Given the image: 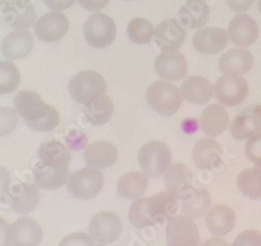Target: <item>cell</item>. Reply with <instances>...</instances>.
I'll use <instances>...</instances> for the list:
<instances>
[{
	"label": "cell",
	"mask_w": 261,
	"mask_h": 246,
	"mask_svg": "<svg viewBox=\"0 0 261 246\" xmlns=\"http://www.w3.org/2000/svg\"><path fill=\"white\" fill-rule=\"evenodd\" d=\"M38 159L45 163L69 165L71 155L69 149L59 141L43 142L38 149Z\"/></svg>",
	"instance_id": "obj_33"
},
{
	"label": "cell",
	"mask_w": 261,
	"mask_h": 246,
	"mask_svg": "<svg viewBox=\"0 0 261 246\" xmlns=\"http://www.w3.org/2000/svg\"><path fill=\"white\" fill-rule=\"evenodd\" d=\"M65 139H66L69 149L72 150H80L84 148L87 145V141H88L87 136L81 130H71Z\"/></svg>",
	"instance_id": "obj_42"
},
{
	"label": "cell",
	"mask_w": 261,
	"mask_h": 246,
	"mask_svg": "<svg viewBox=\"0 0 261 246\" xmlns=\"http://www.w3.org/2000/svg\"><path fill=\"white\" fill-rule=\"evenodd\" d=\"M255 168H257V169H258V170L261 172V161L255 164Z\"/></svg>",
	"instance_id": "obj_49"
},
{
	"label": "cell",
	"mask_w": 261,
	"mask_h": 246,
	"mask_svg": "<svg viewBox=\"0 0 261 246\" xmlns=\"http://www.w3.org/2000/svg\"><path fill=\"white\" fill-rule=\"evenodd\" d=\"M35 185L44 190H57L67 183L69 171L67 165L50 164L38 161L33 168Z\"/></svg>",
	"instance_id": "obj_11"
},
{
	"label": "cell",
	"mask_w": 261,
	"mask_h": 246,
	"mask_svg": "<svg viewBox=\"0 0 261 246\" xmlns=\"http://www.w3.org/2000/svg\"><path fill=\"white\" fill-rule=\"evenodd\" d=\"M232 137L237 141H244L261 133V103L244 108L230 125Z\"/></svg>",
	"instance_id": "obj_10"
},
{
	"label": "cell",
	"mask_w": 261,
	"mask_h": 246,
	"mask_svg": "<svg viewBox=\"0 0 261 246\" xmlns=\"http://www.w3.org/2000/svg\"><path fill=\"white\" fill-rule=\"evenodd\" d=\"M237 187L250 199H261V172L255 167L243 170L237 177Z\"/></svg>",
	"instance_id": "obj_34"
},
{
	"label": "cell",
	"mask_w": 261,
	"mask_h": 246,
	"mask_svg": "<svg viewBox=\"0 0 261 246\" xmlns=\"http://www.w3.org/2000/svg\"><path fill=\"white\" fill-rule=\"evenodd\" d=\"M257 6H258V10H259V12H260V14H261V0H258V2H257Z\"/></svg>",
	"instance_id": "obj_50"
},
{
	"label": "cell",
	"mask_w": 261,
	"mask_h": 246,
	"mask_svg": "<svg viewBox=\"0 0 261 246\" xmlns=\"http://www.w3.org/2000/svg\"><path fill=\"white\" fill-rule=\"evenodd\" d=\"M254 58L251 51L245 48H232L225 52L220 62V70L224 75L242 76L253 67Z\"/></svg>",
	"instance_id": "obj_22"
},
{
	"label": "cell",
	"mask_w": 261,
	"mask_h": 246,
	"mask_svg": "<svg viewBox=\"0 0 261 246\" xmlns=\"http://www.w3.org/2000/svg\"><path fill=\"white\" fill-rule=\"evenodd\" d=\"M154 39L162 51L179 50L185 42L186 31L177 19H167L156 26Z\"/></svg>",
	"instance_id": "obj_15"
},
{
	"label": "cell",
	"mask_w": 261,
	"mask_h": 246,
	"mask_svg": "<svg viewBox=\"0 0 261 246\" xmlns=\"http://www.w3.org/2000/svg\"><path fill=\"white\" fill-rule=\"evenodd\" d=\"M236 217L234 211L226 206L220 205L212 208L206 215V226L215 237L227 236L235 227Z\"/></svg>",
	"instance_id": "obj_27"
},
{
	"label": "cell",
	"mask_w": 261,
	"mask_h": 246,
	"mask_svg": "<svg viewBox=\"0 0 261 246\" xmlns=\"http://www.w3.org/2000/svg\"><path fill=\"white\" fill-rule=\"evenodd\" d=\"M126 33L128 39L133 43L143 45L153 40L155 29L147 19L137 17L129 22Z\"/></svg>",
	"instance_id": "obj_36"
},
{
	"label": "cell",
	"mask_w": 261,
	"mask_h": 246,
	"mask_svg": "<svg viewBox=\"0 0 261 246\" xmlns=\"http://www.w3.org/2000/svg\"><path fill=\"white\" fill-rule=\"evenodd\" d=\"M19 121V114L16 110L10 107H0V137L8 136Z\"/></svg>",
	"instance_id": "obj_38"
},
{
	"label": "cell",
	"mask_w": 261,
	"mask_h": 246,
	"mask_svg": "<svg viewBox=\"0 0 261 246\" xmlns=\"http://www.w3.org/2000/svg\"><path fill=\"white\" fill-rule=\"evenodd\" d=\"M128 219L130 225L136 229L154 227V221L150 214V204L148 198L136 199L128 210Z\"/></svg>",
	"instance_id": "obj_35"
},
{
	"label": "cell",
	"mask_w": 261,
	"mask_h": 246,
	"mask_svg": "<svg viewBox=\"0 0 261 246\" xmlns=\"http://www.w3.org/2000/svg\"><path fill=\"white\" fill-rule=\"evenodd\" d=\"M68 90L71 98L79 104H85L91 99L105 95L107 83L102 75L92 70L76 73L69 81Z\"/></svg>",
	"instance_id": "obj_3"
},
{
	"label": "cell",
	"mask_w": 261,
	"mask_h": 246,
	"mask_svg": "<svg viewBox=\"0 0 261 246\" xmlns=\"http://www.w3.org/2000/svg\"><path fill=\"white\" fill-rule=\"evenodd\" d=\"M145 97L148 105L157 114L164 117L177 114L183 102V95L180 89L164 79L149 85Z\"/></svg>",
	"instance_id": "obj_2"
},
{
	"label": "cell",
	"mask_w": 261,
	"mask_h": 246,
	"mask_svg": "<svg viewBox=\"0 0 261 246\" xmlns=\"http://www.w3.org/2000/svg\"><path fill=\"white\" fill-rule=\"evenodd\" d=\"M6 3V0H0V8H2V6Z\"/></svg>",
	"instance_id": "obj_51"
},
{
	"label": "cell",
	"mask_w": 261,
	"mask_h": 246,
	"mask_svg": "<svg viewBox=\"0 0 261 246\" xmlns=\"http://www.w3.org/2000/svg\"><path fill=\"white\" fill-rule=\"evenodd\" d=\"M138 162L148 177L157 178L169 168L171 151L164 142L151 141L145 143L139 150Z\"/></svg>",
	"instance_id": "obj_4"
},
{
	"label": "cell",
	"mask_w": 261,
	"mask_h": 246,
	"mask_svg": "<svg viewBox=\"0 0 261 246\" xmlns=\"http://www.w3.org/2000/svg\"><path fill=\"white\" fill-rule=\"evenodd\" d=\"M201 246H231V245L226 240L217 237V238H211L206 240L205 242H203V244H201Z\"/></svg>",
	"instance_id": "obj_48"
},
{
	"label": "cell",
	"mask_w": 261,
	"mask_h": 246,
	"mask_svg": "<svg viewBox=\"0 0 261 246\" xmlns=\"http://www.w3.org/2000/svg\"><path fill=\"white\" fill-rule=\"evenodd\" d=\"M192 43L197 51L204 54H215L228 44V34L219 28H205L194 35Z\"/></svg>",
	"instance_id": "obj_24"
},
{
	"label": "cell",
	"mask_w": 261,
	"mask_h": 246,
	"mask_svg": "<svg viewBox=\"0 0 261 246\" xmlns=\"http://www.w3.org/2000/svg\"><path fill=\"white\" fill-rule=\"evenodd\" d=\"M33 48L34 36L24 30H18L9 34L2 43L3 56L11 61L28 57Z\"/></svg>",
	"instance_id": "obj_23"
},
{
	"label": "cell",
	"mask_w": 261,
	"mask_h": 246,
	"mask_svg": "<svg viewBox=\"0 0 261 246\" xmlns=\"http://www.w3.org/2000/svg\"><path fill=\"white\" fill-rule=\"evenodd\" d=\"M44 3L54 12H62L69 9L75 0H44Z\"/></svg>",
	"instance_id": "obj_46"
},
{
	"label": "cell",
	"mask_w": 261,
	"mask_h": 246,
	"mask_svg": "<svg viewBox=\"0 0 261 246\" xmlns=\"http://www.w3.org/2000/svg\"><path fill=\"white\" fill-rule=\"evenodd\" d=\"M10 173L7 168L0 166V203L9 199Z\"/></svg>",
	"instance_id": "obj_43"
},
{
	"label": "cell",
	"mask_w": 261,
	"mask_h": 246,
	"mask_svg": "<svg viewBox=\"0 0 261 246\" xmlns=\"http://www.w3.org/2000/svg\"><path fill=\"white\" fill-rule=\"evenodd\" d=\"M122 222L114 213L105 211L94 215L89 225L90 237L100 245L111 244L121 235Z\"/></svg>",
	"instance_id": "obj_9"
},
{
	"label": "cell",
	"mask_w": 261,
	"mask_h": 246,
	"mask_svg": "<svg viewBox=\"0 0 261 246\" xmlns=\"http://www.w3.org/2000/svg\"><path fill=\"white\" fill-rule=\"evenodd\" d=\"M116 31V24L111 17L97 13L90 16L85 22L84 37L90 46L102 49L112 45Z\"/></svg>",
	"instance_id": "obj_6"
},
{
	"label": "cell",
	"mask_w": 261,
	"mask_h": 246,
	"mask_svg": "<svg viewBox=\"0 0 261 246\" xmlns=\"http://www.w3.org/2000/svg\"><path fill=\"white\" fill-rule=\"evenodd\" d=\"M93 239L85 233H72L63 238L59 246H92Z\"/></svg>",
	"instance_id": "obj_41"
},
{
	"label": "cell",
	"mask_w": 261,
	"mask_h": 246,
	"mask_svg": "<svg viewBox=\"0 0 261 246\" xmlns=\"http://www.w3.org/2000/svg\"><path fill=\"white\" fill-rule=\"evenodd\" d=\"M9 199L11 200V209L19 214H29L36 210L40 201L38 187L27 184L18 183L10 189Z\"/></svg>",
	"instance_id": "obj_21"
},
{
	"label": "cell",
	"mask_w": 261,
	"mask_h": 246,
	"mask_svg": "<svg viewBox=\"0 0 261 246\" xmlns=\"http://www.w3.org/2000/svg\"><path fill=\"white\" fill-rule=\"evenodd\" d=\"M164 185L170 195L176 199L184 200L194 189L192 172L182 163L172 164L165 172Z\"/></svg>",
	"instance_id": "obj_12"
},
{
	"label": "cell",
	"mask_w": 261,
	"mask_h": 246,
	"mask_svg": "<svg viewBox=\"0 0 261 246\" xmlns=\"http://www.w3.org/2000/svg\"><path fill=\"white\" fill-rule=\"evenodd\" d=\"M126 2H132V0H126Z\"/></svg>",
	"instance_id": "obj_53"
},
{
	"label": "cell",
	"mask_w": 261,
	"mask_h": 246,
	"mask_svg": "<svg viewBox=\"0 0 261 246\" xmlns=\"http://www.w3.org/2000/svg\"><path fill=\"white\" fill-rule=\"evenodd\" d=\"M166 241V246H201L199 228L191 219L176 215L167 223Z\"/></svg>",
	"instance_id": "obj_7"
},
{
	"label": "cell",
	"mask_w": 261,
	"mask_h": 246,
	"mask_svg": "<svg viewBox=\"0 0 261 246\" xmlns=\"http://www.w3.org/2000/svg\"><path fill=\"white\" fill-rule=\"evenodd\" d=\"M181 92L186 101L197 105H205L213 97L214 88L207 78L193 75L183 81Z\"/></svg>",
	"instance_id": "obj_26"
},
{
	"label": "cell",
	"mask_w": 261,
	"mask_h": 246,
	"mask_svg": "<svg viewBox=\"0 0 261 246\" xmlns=\"http://www.w3.org/2000/svg\"><path fill=\"white\" fill-rule=\"evenodd\" d=\"M69 30V21L60 12H49L40 17L35 24V34L43 42L51 43L65 37Z\"/></svg>",
	"instance_id": "obj_13"
},
{
	"label": "cell",
	"mask_w": 261,
	"mask_h": 246,
	"mask_svg": "<svg viewBox=\"0 0 261 246\" xmlns=\"http://www.w3.org/2000/svg\"><path fill=\"white\" fill-rule=\"evenodd\" d=\"M232 246H261V233L256 230H248L239 234Z\"/></svg>",
	"instance_id": "obj_39"
},
{
	"label": "cell",
	"mask_w": 261,
	"mask_h": 246,
	"mask_svg": "<svg viewBox=\"0 0 261 246\" xmlns=\"http://www.w3.org/2000/svg\"><path fill=\"white\" fill-rule=\"evenodd\" d=\"M248 94V81L238 75H223L216 80L214 86L216 99L226 106H235L243 103Z\"/></svg>",
	"instance_id": "obj_8"
},
{
	"label": "cell",
	"mask_w": 261,
	"mask_h": 246,
	"mask_svg": "<svg viewBox=\"0 0 261 246\" xmlns=\"http://www.w3.org/2000/svg\"><path fill=\"white\" fill-rule=\"evenodd\" d=\"M118 159V150L114 144L100 140L87 146L84 160L87 166L93 169H105L112 166Z\"/></svg>",
	"instance_id": "obj_20"
},
{
	"label": "cell",
	"mask_w": 261,
	"mask_h": 246,
	"mask_svg": "<svg viewBox=\"0 0 261 246\" xmlns=\"http://www.w3.org/2000/svg\"><path fill=\"white\" fill-rule=\"evenodd\" d=\"M201 128L206 136L213 138L224 133L230 123L227 110L219 104L214 103L208 105L201 115Z\"/></svg>",
	"instance_id": "obj_25"
},
{
	"label": "cell",
	"mask_w": 261,
	"mask_h": 246,
	"mask_svg": "<svg viewBox=\"0 0 261 246\" xmlns=\"http://www.w3.org/2000/svg\"><path fill=\"white\" fill-rule=\"evenodd\" d=\"M149 184L148 176L143 172H129L122 175L117 183V193L127 200L142 197Z\"/></svg>",
	"instance_id": "obj_30"
},
{
	"label": "cell",
	"mask_w": 261,
	"mask_h": 246,
	"mask_svg": "<svg viewBox=\"0 0 261 246\" xmlns=\"http://www.w3.org/2000/svg\"><path fill=\"white\" fill-rule=\"evenodd\" d=\"M157 74L167 81H179L188 74V65L185 57L178 50L163 51L155 62Z\"/></svg>",
	"instance_id": "obj_16"
},
{
	"label": "cell",
	"mask_w": 261,
	"mask_h": 246,
	"mask_svg": "<svg viewBox=\"0 0 261 246\" xmlns=\"http://www.w3.org/2000/svg\"><path fill=\"white\" fill-rule=\"evenodd\" d=\"M245 151L250 162L256 164L261 161V133L255 135L248 140Z\"/></svg>",
	"instance_id": "obj_40"
},
{
	"label": "cell",
	"mask_w": 261,
	"mask_h": 246,
	"mask_svg": "<svg viewBox=\"0 0 261 246\" xmlns=\"http://www.w3.org/2000/svg\"><path fill=\"white\" fill-rule=\"evenodd\" d=\"M83 113L94 126L106 124L114 113V103L107 95L97 96L84 104Z\"/></svg>",
	"instance_id": "obj_31"
},
{
	"label": "cell",
	"mask_w": 261,
	"mask_h": 246,
	"mask_svg": "<svg viewBox=\"0 0 261 246\" xmlns=\"http://www.w3.org/2000/svg\"><path fill=\"white\" fill-rule=\"evenodd\" d=\"M12 246H39L43 231L39 223L30 217H21L10 228Z\"/></svg>",
	"instance_id": "obj_18"
},
{
	"label": "cell",
	"mask_w": 261,
	"mask_h": 246,
	"mask_svg": "<svg viewBox=\"0 0 261 246\" xmlns=\"http://www.w3.org/2000/svg\"><path fill=\"white\" fill-rule=\"evenodd\" d=\"M227 34L230 41L236 46L249 47L258 39L259 29L251 16L239 14L230 22Z\"/></svg>",
	"instance_id": "obj_17"
},
{
	"label": "cell",
	"mask_w": 261,
	"mask_h": 246,
	"mask_svg": "<svg viewBox=\"0 0 261 246\" xmlns=\"http://www.w3.org/2000/svg\"><path fill=\"white\" fill-rule=\"evenodd\" d=\"M193 162L201 170H214L223 162V149L212 138H204L194 144L192 148Z\"/></svg>",
	"instance_id": "obj_19"
},
{
	"label": "cell",
	"mask_w": 261,
	"mask_h": 246,
	"mask_svg": "<svg viewBox=\"0 0 261 246\" xmlns=\"http://www.w3.org/2000/svg\"><path fill=\"white\" fill-rule=\"evenodd\" d=\"M105 185L103 174L93 168H83L69 175L67 190L75 198L82 200L97 196Z\"/></svg>",
	"instance_id": "obj_5"
},
{
	"label": "cell",
	"mask_w": 261,
	"mask_h": 246,
	"mask_svg": "<svg viewBox=\"0 0 261 246\" xmlns=\"http://www.w3.org/2000/svg\"><path fill=\"white\" fill-rule=\"evenodd\" d=\"M14 106L25 124L36 131H51L60 123L58 111L45 104L41 96L33 91H19L14 98Z\"/></svg>",
	"instance_id": "obj_1"
},
{
	"label": "cell",
	"mask_w": 261,
	"mask_h": 246,
	"mask_svg": "<svg viewBox=\"0 0 261 246\" xmlns=\"http://www.w3.org/2000/svg\"><path fill=\"white\" fill-rule=\"evenodd\" d=\"M228 8L235 13H245L254 4L255 0H225Z\"/></svg>",
	"instance_id": "obj_44"
},
{
	"label": "cell",
	"mask_w": 261,
	"mask_h": 246,
	"mask_svg": "<svg viewBox=\"0 0 261 246\" xmlns=\"http://www.w3.org/2000/svg\"><path fill=\"white\" fill-rule=\"evenodd\" d=\"M150 214L154 225H163L176 216L179 205L177 199L167 191L160 192L149 197Z\"/></svg>",
	"instance_id": "obj_29"
},
{
	"label": "cell",
	"mask_w": 261,
	"mask_h": 246,
	"mask_svg": "<svg viewBox=\"0 0 261 246\" xmlns=\"http://www.w3.org/2000/svg\"><path fill=\"white\" fill-rule=\"evenodd\" d=\"M79 4L87 11L95 12L102 10L110 0H77Z\"/></svg>",
	"instance_id": "obj_45"
},
{
	"label": "cell",
	"mask_w": 261,
	"mask_h": 246,
	"mask_svg": "<svg viewBox=\"0 0 261 246\" xmlns=\"http://www.w3.org/2000/svg\"><path fill=\"white\" fill-rule=\"evenodd\" d=\"M92 246H102V245H92Z\"/></svg>",
	"instance_id": "obj_52"
},
{
	"label": "cell",
	"mask_w": 261,
	"mask_h": 246,
	"mask_svg": "<svg viewBox=\"0 0 261 246\" xmlns=\"http://www.w3.org/2000/svg\"><path fill=\"white\" fill-rule=\"evenodd\" d=\"M9 223L0 217V246H11Z\"/></svg>",
	"instance_id": "obj_47"
},
{
	"label": "cell",
	"mask_w": 261,
	"mask_h": 246,
	"mask_svg": "<svg viewBox=\"0 0 261 246\" xmlns=\"http://www.w3.org/2000/svg\"><path fill=\"white\" fill-rule=\"evenodd\" d=\"M211 206V196L206 189H193L191 194L183 200L182 212L191 220L201 219Z\"/></svg>",
	"instance_id": "obj_32"
},
{
	"label": "cell",
	"mask_w": 261,
	"mask_h": 246,
	"mask_svg": "<svg viewBox=\"0 0 261 246\" xmlns=\"http://www.w3.org/2000/svg\"><path fill=\"white\" fill-rule=\"evenodd\" d=\"M3 16L11 28L27 30L35 24L37 13L31 0H7Z\"/></svg>",
	"instance_id": "obj_14"
},
{
	"label": "cell",
	"mask_w": 261,
	"mask_h": 246,
	"mask_svg": "<svg viewBox=\"0 0 261 246\" xmlns=\"http://www.w3.org/2000/svg\"><path fill=\"white\" fill-rule=\"evenodd\" d=\"M209 17L210 8L203 0H187L179 12L181 23L191 30L203 28Z\"/></svg>",
	"instance_id": "obj_28"
},
{
	"label": "cell",
	"mask_w": 261,
	"mask_h": 246,
	"mask_svg": "<svg viewBox=\"0 0 261 246\" xmlns=\"http://www.w3.org/2000/svg\"><path fill=\"white\" fill-rule=\"evenodd\" d=\"M21 81L20 71L12 62H0V95L17 90Z\"/></svg>",
	"instance_id": "obj_37"
}]
</instances>
